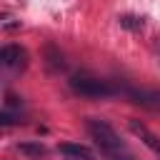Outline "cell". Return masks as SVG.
<instances>
[{
    "label": "cell",
    "instance_id": "obj_9",
    "mask_svg": "<svg viewBox=\"0 0 160 160\" xmlns=\"http://www.w3.org/2000/svg\"><path fill=\"white\" fill-rule=\"evenodd\" d=\"M18 150H20L22 155H28V158H42V155L48 152L42 142H20Z\"/></svg>",
    "mask_w": 160,
    "mask_h": 160
},
{
    "label": "cell",
    "instance_id": "obj_7",
    "mask_svg": "<svg viewBox=\"0 0 160 160\" xmlns=\"http://www.w3.org/2000/svg\"><path fill=\"white\" fill-rule=\"evenodd\" d=\"M45 58H48L50 70H62V68H65V58H62V52H60L55 45H48V48H45Z\"/></svg>",
    "mask_w": 160,
    "mask_h": 160
},
{
    "label": "cell",
    "instance_id": "obj_2",
    "mask_svg": "<svg viewBox=\"0 0 160 160\" xmlns=\"http://www.w3.org/2000/svg\"><path fill=\"white\" fill-rule=\"evenodd\" d=\"M70 88H72V92H78V95H82V98H92V100L118 95V88H112L108 80L95 78V75H90V72H75V75L70 78Z\"/></svg>",
    "mask_w": 160,
    "mask_h": 160
},
{
    "label": "cell",
    "instance_id": "obj_3",
    "mask_svg": "<svg viewBox=\"0 0 160 160\" xmlns=\"http://www.w3.org/2000/svg\"><path fill=\"white\" fill-rule=\"evenodd\" d=\"M118 92H122L130 102L145 108V110H152V112H160V90H150V88H118Z\"/></svg>",
    "mask_w": 160,
    "mask_h": 160
},
{
    "label": "cell",
    "instance_id": "obj_6",
    "mask_svg": "<svg viewBox=\"0 0 160 160\" xmlns=\"http://www.w3.org/2000/svg\"><path fill=\"white\" fill-rule=\"evenodd\" d=\"M130 130H132V132H135V135H138V138H140V140H142V142H145L150 150H155V152L160 155V140H158V138H155V135H152V132H150V130H148L142 122L130 120Z\"/></svg>",
    "mask_w": 160,
    "mask_h": 160
},
{
    "label": "cell",
    "instance_id": "obj_10",
    "mask_svg": "<svg viewBox=\"0 0 160 160\" xmlns=\"http://www.w3.org/2000/svg\"><path fill=\"white\" fill-rule=\"evenodd\" d=\"M15 122H22L20 120V112H15L12 108H2V112H0V125H15Z\"/></svg>",
    "mask_w": 160,
    "mask_h": 160
},
{
    "label": "cell",
    "instance_id": "obj_1",
    "mask_svg": "<svg viewBox=\"0 0 160 160\" xmlns=\"http://www.w3.org/2000/svg\"><path fill=\"white\" fill-rule=\"evenodd\" d=\"M88 130H90V135L95 138L100 152L108 160H132L130 152H128V148H125V142L120 140V135L115 132V128L108 120H102V118H88Z\"/></svg>",
    "mask_w": 160,
    "mask_h": 160
},
{
    "label": "cell",
    "instance_id": "obj_8",
    "mask_svg": "<svg viewBox=\"0 0 160 160\" xmlns=\"http://www.w3.org/2000/svg\"><path fill=\"white\" fill-rule=\"evenodd\" d=\"M118 22H120V28H125V30H130V32H140V30L145 28V20L138 18V15H120Z\"/></svg>",
    "mask_w": 160,
    "mask_h": 160
},
{
    "label": "cell",
    "instance_id": "obj_4",
    "mask_svg": "<svg viewBox=\"0 0 160 160\" xmlns=\"http://www.w3.org/2000/svg\"><path fill=\"white\" fill-rule=\"evenodd\" d=\"M0 62L5 68H25L28 52L20 45H5V48H0Z\"/></svg>",
    "mask_w": 160,
    "mask_h": 160
},
{
    "label": "cell",
    "instance_id": "obj_5",
    "mask_svg": "<svg viewBox=\"0 0 160 160\" xmlns=\"http://www.w3.org/2000/svg\"><path fill=\"white\" fill-rule=\"evenodd\" d=\"M58 150L68 158H75V160H95V152L88 145H80V142H62Z\"/></svg>",
    "mask_w": 160,
    "mask_h": 160
}]
</instances>
